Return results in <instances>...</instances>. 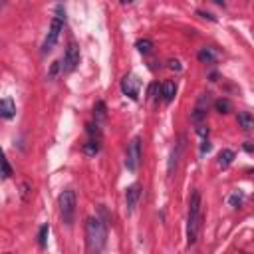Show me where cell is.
I'll list each match as a JSON object with an SVG mask.
<instances>
[{
	"label": "cell",
	"instance_id": "1",
	"mask_svg": "<svg viewBox=\"0 0 254 254\" xmlns=\"http://www.w3.org/2000/svg\"><path fill=\"white\" fill-rule=\"evenodd\" d=\"M200 220H202V198L200 190H192L189 198V212H187V244L192 246L200 232Z\"/></svg>",
	"mask_w": 254,
	"mask_h": 254
},
{
	"label": "cell",
	"instance_id": "2",
	"mask_svg": "<svg viewBox=\"0 0 254 254\" xmlns=\"http://www.w3.org/2000/svg\"><path fill=\"white\" fill-rule=\"evenodd\" d=\"M107 238V226L99 216H89L85 222V242L89 254H99L105 246Z\"/></svg>",
	"mask_w": 254,
	"mask_h": 254
},
{
	"label": "cell",
	"instance_id": "3",
	"mask_svg": "<svg viewBox=\"0 0 254 254\" xmlns=\"http://www.w3.org/2000/svg\"><path fill=\"white\" fill-rule=\"evenodd\" d=\"M64 24H65V8H64L62 4H58L56 10H54V18H52V22H50L48 34H46L44 44H42V52H44V54H48V52L58 44L60 34L64 32Z\"/></svg>",
	"mask_w": 254,
	"mask_h": 254
},
{
	"label": "cell",
	"instance_id": "4",
	"mask_svg": "<svg viewBox=\"0 0 254 254\" xmlns=\"http://www.w3.org/2000/svg\"><path fill=\"white\" fill-rule=\"evenodd\" d=\"M58 208H60V216L62 220L71 226L73 218H75V192L71 189H65L60 196H58Z\"/></svg>",
	"mask_w": 254,
	"mask_h": 254
},
{
	"label": "cell",
	"instance_id": "5",
	"mask_svg": "<svg viewBox=\"0 0 254 254\" xmlns=\"http://www.w3.org/2000/svg\"><path fill=\"white\" fill-rule=\"evenodd\" d=\"M143 159V149H141V137H133L127 145V155H125V167L133 173L139 169Z\"/></svg>",
	"mask_w": 254,
	"mask_h": 254
},
{
	"label": "cell",
	"instance_id": "6",
	"mask_svg": "<svg viewBox=\"0 0 254 254\" xmlns=\"http://www.w3.org/2000/svg\"><path fill=\"white\" fill-rule=\"evenodd\" d=\"M77 64H79V48H77L75 42H69L67 48H65V52H64L62 71L64 73H69V71H73L77 67Z\"/></svg>",
	"mask_w": 254,
	"mask_h": 254
},
{
	"label": "cell",
	"instance_id": "7",
	"mask_svg": "<svg viewBox=\"0 0 254 254\" xmlns=\"http://www.w3.org/2000/svg\"><path fill=\"white\" fill-rule=\"evenodd\" d=\"M139 87H141V81L135 77V75H125L121 79V91L129 97V99H137L139 97Z\"/></svg>",
	"mask_w": 254,
	"mask_h": 254
},
{
	"label": "cell",
	"instance_id": "8",
	"mask_svg": "<svg viewBox=\"0 0 254 254\" xmlns=\"http://www.w3.org/2000/svg\"><path fill=\"white\" fill-rule=\"evenodd\" d=\"M139 196H141V187L137 183L129 185L125 189V204H127V212H133L137 202H139Z\"/></svg>",
	"mask_w": 254,
	"mask_h": 254
},
{
	"label": "cell",
	"instance_id": "9",
	"mask_svg": "<svg viewBox=\"0 0 254 254\" xmlns=\"http://www.w3.org/2000/svg\"><path fill=\"white\" fill-rule=\"evenodd\" d=\"M183 149H185V137H179V141L175 143V147L171 151V157H169V165H167V173L169 175H173V171L177 169V163H179V159L183 155Z\"/></svg>",
	"mask_w": 254,
	"mask_h": 254
},
{
	"label": "cell",
	"instance_id": "10",
	"mask_svg": "<svg viewBox=\"0 0 254 254\" xmlns=\"http://www.w3.org/2000/svg\"><path fill=\"white\" fill-rule=\"evenodd\" d=\"M206 107H208V93H202L198 103H196V107H194V111H192V115H190V119L194 123H200L204 119V115H206Z\"/></svg>",
	"mask_w": 254,
	"mask_h": 254
},
{
	"label": "cell",
	"instance_id": "11",
	"mask_svg": "<svg viewBox=\"0 0 254 254\" xmlns=\"http://www.w3.org/2000/svg\"><path fill=\"white\" fill-rule=\"evenodd\" d=\"M16 115V105L10 97H2L0 99V117L2 119H12Z\"/></svg>",
	"mask_w": 254,
	"mask_h": 254
},
{
	"label": "cell",
	"instance_id": "12",
	"mask_svg": "<svg viewBox=\"0 0 254 254\" xmlns=\"http://www.w3.org/2000/svg\"><path fill=\"white\" fill-rule=\"evenodd\" d=\"M159 89H161V95H163V99H165L167 103H169V101H173V99H175V95H177V83H175V81H171V79H169V81H163Z\"/></svg>",
	"mask_w": 254,
	"mask_h": 254
},
{
	"label": "cell",
	"instance_id": "13",
	"mask_svg": "<svg viewBox=\"0 0 254 254\" xmlns=\"http://www.w3.org/2000/svg\"><path fill=\"white\" fill-rule=\"evenodd\" d=\"M196 58H198V62H202V64H214L218 56H216L214 48H208V46H204V48H200V50H198Z\"/></svg>",
	"mask_w": 254,
	"mask_h": 254
},
{
	"label": "cell",
	"instance_id": "14",
	"mask_svg": "<svg viewBox=\"0 0 254 254\" xmlns=\"http://www.w3.org/2000/svg\"><path fill=\"white\" fill-rule=\"evenodd\" d=\"M236 121H238V125H240L244 131H250V129L254 127V119H252V113H250V111H238Z\"/></svg>",
	"mask_w": 254,
	"mask_h": 254
},
{
	"label": "cell",
	"instance_id": "15",
	"mask_svg": "<svg viewBox=\"0 0 254 254\" xmlns=\"http://www.w3.org/2000/svg\"><path fill=\"white\" fill-rule=\"evenodd\" d=\"M234 151L232 149H222L220 153H218V167L220 169H226V167H230L232 165V161H234Z\"/></svg>",
	"mask_w": 254,
	"mask_h": 254
},
{
	"label": "cell",
	"instance_id": "16",
	"mask_svg": "<svg viewBox=\"0 0 254 254\" xmlns=\"http://www.w3.org/2000/svg\"><path fill=\"white\" fill-rule=\"evenodd\" d=\"M99 149H101V145H99L97 139H89L87 143H83V153H85L87 157H95V155L99 153Z\"/></svg>",
	"mask_w": 254,
	"mask_h": 254
},
{
	"label": "cell",
	"instance_id": "17",
	"mask_svg": "<svg viewBox=\"0 0 254 254\" xmlns=\"http://www.w3.org/2000/svg\"><path fill=\"white\" fill-rule=\"evenodd\" d=\"M10 175H12V167H10V163H8L6 155H4V151L0 149V179H8Z\"/></svg>",
	"mask_w": 254,
	"mask_h": 254
},
{
	"label": "cell",
	"instance_id": "18",
	"mask_svg": "<svg viewBox=\"0 0 254 254\" xmlns=\"http://www.w3.org/2000/svg\"><path fill=\"white\" fill-rule=\"evenodd\" d=\"M48 234H50V226L48 224H42L38 228V246L40 248H46L48 246Z\"/></svg>",
	"mask_w": 254,
	"mask_h": 254
},
{
	"label": "cell",
	"instance_id": "19",
	"mask_svg": "<svg viewBox=\"0 0 254 254\" xmlns=\"http://www.w3.org/2000/svg\"><path fill=\"white\" fill-rule=\"evenodd\" d=\"M214 109H216L218 113H228V111H232V103H230V99L220 97V99L214 101Z\"/></svg>",
	"mask_w": 254,
	"mask_h": 254
},
{
	"label": "cell",
	"instance_id": "20",
	"mask_svg": "<svg viewBox=\"0 0 254 254\" xmlns=\"http://www.w3.org/2000/svg\"><path fill=\"white\" fill-rule=\"evenodd\" d=\"M135 48H137L141 54H149V52L153 50V42H151L149 38H141V40H137Z\"/></svg>",
	"mask_w": 254,
	"mask_h": 254
},
{
	"label": "cell",
	"instance_id": "21",
	"mask_svg": "<svg viewBox=\"0 0 254 254\" xmlns=\"http://www.w3.org/2000/svg\"><path fill=\"white\" fill-rule=\"evenodd\" d=\"M30 190H32V187H30L28 183H22V185H20V194H22V200H28Z\"/></svg>",
	"mask_w": 254,
	"mask_h": 254
},
{
	"label": "cell",
	"instance_id": "22",
	"mask_svg": "<svg viewBox=\"0 0 254 254\" xmlns=\"http://www.w3.org/2000/svg\"><path fill=\"white\" fill-rule=\"evenodd\" d=\"M93 111L97 113V117H101V119H103V117H105V105H103V101H97Z\"/></svg>",
	"mask_w": 254,
	"mask_h": 254
},
{
	"label": "cell",
	"instance_id": "23",
	"mask_svg": "<svg viewBox=\"0 0 254 254\" xmlns=\"http://www.w3.org/2000/svg\"><path fill=\"white\" fill-rule=\"evenodd\" d=\"M58 71H62V62H54V64H52V67H50V75H48V77H54Z\"/></svg>",
	"mask_w": 254,
	"mask_h": 254
},
{
	"label": "cell",
	"instance_id": "24",
	"mask_svg": "<svg viewBox=\"0 0 254 254\" xmlns=\"http://www.w3.org/2000/svg\"><path fill=\"white\" fill-rule=\"evenodd\" d=\"M230 204H232L234 208L240 206V204H242V196H240V194H232V196H230Z\"/></svg>",
	"mask_w": 254,
	"mask_h": 254
},
{
	"label": "cell",
	"instance_id": "25",
	"mask_svg": "<svg viewBox=\"0 0 254 254\" xmlns=\"http://www.w3.org/2000/svg\"><path fill=\"white\" fill-rule=\"evenodd\" d=\"M169 67H171V69H177V71H181V69H183V65H181V62H179V60H171V62H169Z\"/></svg>",
	"mask_w": 254,
	"mask_h": 254
},
{
	"label": "cell",
	"instance_id": "26",
	"mask_svg": "<svg viewBox=\"0 0 254 254\" xmlns=\"http://www.w3.org/2000/svg\"><path fill=\"white\" fill-rule=\"evenodd\" d=\"M204 151H206V153L210 151V143H208V141H202V145H200V153H204Z\"/></svg>",
	"mask_w": 254,
	"mask_h": 254
},
{
	"label": "cell",
	"instance_id": "27",
	"mask_svg": "<svg viewBox=\"0 0 254 254\" xmlns=\"http://www.w3.org/2000/svg\"><path fill=\"white\" fill-rule=\"evenodd\" d=\"M198 14H200L202 18H208V20H216V18H214L212 14H208V12H202V10H198Z\"/></svg>",
	"mask_w": 254,
	"mask_h": 254
},
{
	"label": "cell",
	"instance_id": "28",
	"mask_svg": "<svg viewBox=\"0 0 254 254\" xmlns=\"http://www.w3.org/2000/svg\"><path fill=\"white\" fill-rule=\"evenodd\" d=\"M244 151H246V153H252V145H250V143H248V141H246V143H244Z\"/></svg>",
	"mask_w": 254,
	"mask_h": 254
}]
</instances>
